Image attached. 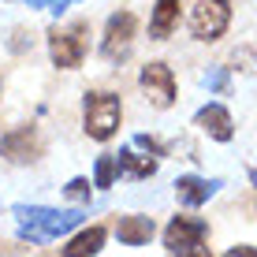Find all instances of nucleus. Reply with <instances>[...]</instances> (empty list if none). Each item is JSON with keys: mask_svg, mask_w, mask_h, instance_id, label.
<instances>
[{"mask_svg": "<svg viewBox=\"0 0 257 257\" xmlns=\"http://www.w3.org/2000/svg\"><path fill=\"white\" fill-rule=\"evenodd\" d=\"M15 227L23 242H52L82 224V209H49V205H15Z\"/></svg>", "mask_w": 257, "mask_h": 257, "instance_id": "obj_1", "label": "nucleus"}, {"mask_svg": "<svg viewBox=\"0 0 257 257\" xmlns=\"http://www.w3.org/2000/svg\"><path fill=\"white\" fill-rule=\"evenodd\" d=\"M123 123V101L119 93L108 90H90L82 97V131L93 142H112Z\"/></svg>", "mask_w": 257, "mask_h": 257, "instance_id": "obj_2", "label": "nucleus"}, {"mask_svg": "<svg viewBox=\"0 0 257 257\" xmlns=\"http://www.w3.org/2000/svg\"><path fill=\"white\" fill-rule=\"evenodd\" d=\"M45 38H49V60H52V67H60V71L82 67L86 52H90V23L75 19L67 26H52Z\"/></svg>", "mask_w": 257, "mask_h": 257, "instance_id": "obj_3", "label": "nucleus"}, {"mask_svg": "<svg viewBox=\"0 0 257 257\" xmlns=\"http://www.w3.org/2000/svg\"><path fill=\"white\" fill-rule=\"evenodd\" d=\"M209 224L201 216H187V212H179V216L168 220L164 227V250L175 253V257H205L209 253Z\"/></svg>", "mask_w": 257, "mask_h": 257, "instance_id": "obj_4", "label": "nucleus"}, {"mask_svg": "<svg viewBox=\"0 0 257 257\" xmlns=\"http://www.w3.org/2000/svg\"><path fill=\"white\" fill-rule=\"evenodd\" d=\"M231 26V4L227 0H198L190 8V38L194 41H220Z\"/></svg>", "mask_w": 257, "mask_h": 257, "instance_id": "obj_5", "label": "nucleus"}, {"mask_svg": "<svg viewBox=\"0 0 257 257\" xmlns=\"http://www.w3.org/2000/svg\"><path fill=\"white\" fill-rule=\"evenodd\" d=\"M135 34H138V19L131 12H116L104 23V38H101V56L108 64H123L135 49Z\"/></svg>", "mask_w": 257, "mask_h": 257, "instance_id": "obj_6", "label": "nucleus"}, {"mask_svg": "<svg viewBox=\"0 0 257 257\" xmlns=\"http://www.w3.org/2000/svg\"><path fill=\"white\" fill-rule=\"evenodd\" d=\"M138 86L142 93L149 97V104L153 108H172L175 104V71L164 64V60H149L146 67L138 71Z\"/></svg>", "mask_w": 257, "mask_h": 257, "instance_id": "obj_7", "label": "nucleus"}, {"mask_svg": "<svg viewBox=\"0 0 257 257\" xmlns=\"http://www.w3.org/2000/svg\"><path fill=\"white\" fill-rule=\"evenodd\" d=\"M41 153H45V146H41V135L34 123H19L0 138V157L8 164H34Z\"/></svg>", "mask_w": 257, "mask_h": 257, "instance_id": "obj_8", "label": "nucleus"}, {"mask_svg": "<svg viewBox=\"0 0 257 257\" xmlns=\"http://www.w3.org/2000/svg\"><path fill=\"white\" fill-rule=\"evenodd\" d=\"M194 127L201 131V135H209L212 142H231L235 138V119L231 112L224 108V104H201L198 112H194Z\"/></svg>", "mask_w": 257, "mask_h": 257, "instance_id": "obj_9", "label": "nucleus"}, {"mask_svg": "<svg viewBox=\"0 0 257 257\" xmlns=\"http://www.w3.org/2000/svg\"><path fill=\"white\" fill-rule=\"evenodd\" d=\"M224 187V179H201V175H179L175 179V201L187 209H201L205 201Z\"/></svg>", "mask_w": 257, "mask_h": 257, "instance_id": "obj_10", "label": "nucleus"}, {"mask_svg": "<svg viewBox=\"0 0 257 257\" xmlns=\"http://www.w3.org/2000/svg\"><path fill=\"white\" fill-rule=\"evenodd\" d=\"M157 235L153 216H142V212H131V216L116 220V238L123 246H149V238Z\"/></svg>", "mask_w": 257, "mask_h": 257, "instance_id": "obj_11", "label": "nucleus"}, {"mask_svg": "<svg viewBox=\"0 0 257 257\" xmlns=\"http://www.w3.org/2000/svg\"><path fill=\"white\" fill-rule=\"evenodd\" d=\"M179 0H157L153 4V15H149V38L153 41H168L179 26Z\"/></svg>", "mask_w": 257, "mask_h": 257, "instance_id": "obj_12", "label": "nucleus"}, {"mask_svg": "<svg viewBox=\"0 0 257 257\" xmlns=\"http://www.w3.org/2000/svg\"><path fill=\"white\" fill-rule=\"evenodd\" d=\"M157 168H161V161L149 157V153L142 157V153H135V149H119L116 153V172L123 175V179H153Z\"/></svg>", "mask_w": 257, "mask_h": 257, "instance_id": "obj_13", "label": "nucleus"}, {"mask_svg": "<svg viewBox=\"0 0 257 257\" xmlns=\"http://www.w3.org/2000/svg\"><path fill=\"white\" fill-rule=\"evenodd\" d=\"M104 224H93V227H86V231H78L75 238H67V246H60V253L64 257H93V253H101L104 250Z\"/></svg>", "mask_w": 257, "mask_h": 257, "instance_id": "obj_14", "label": "nucleus"}, {"mask_svg": "<svg viewBox=\"0 0 257 257\" xmlns=\"http://www.w3.org/2000/svg\"><path fill=\"white\" fill-rule=\"evenodd\" d=\"M116 153H101L97 157V164H93V187L97 190H112L116 187Z\"/></svg>", "mask_w": 257, "mask_h": 257, "instance_id": "obj_15", "label": "nucleus"}, {"mask_svg": "<svg viewBox=\"0 0 257 257\" xmlns=\"http://www.w3.org/2000/svg\"><path fill=\"white\" fill-rule=\"evenodd\" d=\"M201 82H205V90H209V93H216V97H227V93H231V67H224V64L209 67Z\"/></svg>", "mask_w": 257, "mask_h": 257, "instance_id": "obj_16", "label": "nucleus"}, {"mask_svg": "<svg viewBox=\"0 0 257 257\" xmlns=\"http://www.w3.org/2000/svg\"><path fill=\"white\" fill-rule=\"evenodd\" d=\"M90 194H93V183L86 179V175H75V179H67V187H64V198L75 201V205H90Z\"/></svg>", "mask_w": 257, "mask_h": 257, "instance_id": "obj_17", "label": "nucleus"}, {"mask_svg": "<svg viewBox=\"0 0 257 257\" xmlns=\"http://www.w3.org/2000/svg\"><path fill=\"white\" fill-rule=\"evenodd\" d=\"M231 71H242V75H257V49H250V45H238L235 52H231Z\"/></svg>", "mask_w": 257, "mask_h": 257, "instance_id": "obj_18", "label": "nucleus"}, {"mask_svg": "<svg viewBox=\"0 0 257 257\" xmlns=\"http://www.w3.org/2000/svg\"><path fill=\"white\" fill-rule=\"evenodd\" d=\"M135 149H142V153H149V157H168L172 153V146L168 142H161V138H153V135H135Z\"/></svg>", "mask_w": 257, "mask_h": 257, "instance_id": "obj_19", "label": "nucleus"}, {"mask_svg": "<svg viewBox=\"0 0 257 257\" xmlns=\"http://www.w3.org/2000/svg\"><path fill=\"white\" fill-rule=\"evenodd\" d=\"M8 49H12L15 56H26V52L34 49V38H30V30H23V26H15V30H12V41H8Z\"/></svg>", "mask_w": 257, "mask_h": 257, "instance_id": "obj_20", "label": "nucleus"}, {"mask_svg": "<svg viewBox=\"0 0 257 257\" xmlns=\"http://www.w3.org/2000/svg\"><path fill=\"white\" fill-rule=\"evenodd\" d=\"M227 257H257V246H231V250H227Z\"/></svg>", "mask_w": 257, "mask_h": 257, "instance_id": "obj_21", "label": "nucleus"}, {"mask_svg": "<svg viewBox=\"0 0 257 257\" xmlns=\"http://www.w3.org/2000/svg\"><path fill=\"white\" fill-rule=\"evenodd\" d=\"M45 8H49L52 15H64L67 8H71V0H45Z\"/></svg>", "mask_w": 257, "mask_h": 257, "instance_id": "obj_22", "label": "nucleus"}, {"mask_svg": "<svg viewBox=\"0 0 257 257\" xmlns=\"http://www.w3.org/2000/svg\"><path fill=\"white\" fill-rule=\"evenodd\" d=\"M246 175H250V187L257 190V168H250V172H246Z\"/></svg>", "mask_w": 257, "mask_h": 257, "instance_id": "obj_23", "label": "nucleus"}, {"mask_svg": "<svg viewBox=\"0 0 257 257\" xmlns=\"http://www.w3.org/2000/svg\"><path fill=\"white\" fill-rule=\"evenodd\" d=\"M26 4H30V8H45V0H26Z\"/></svg>", "mask_w": 257, "mask_h": 257, "instance_id": "obj_24", "label": "nucleus"}]
</instances>
